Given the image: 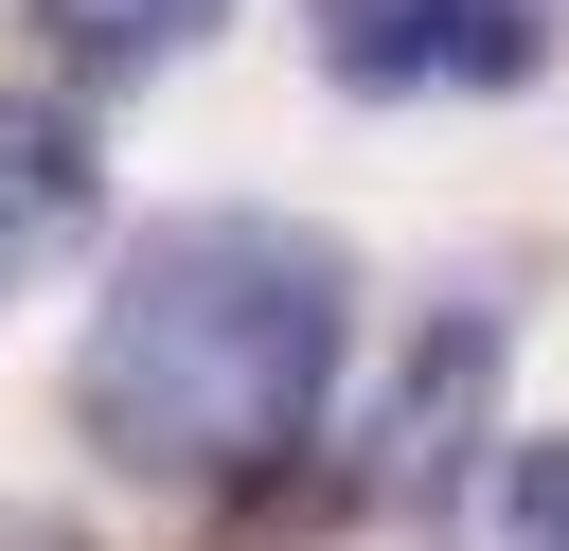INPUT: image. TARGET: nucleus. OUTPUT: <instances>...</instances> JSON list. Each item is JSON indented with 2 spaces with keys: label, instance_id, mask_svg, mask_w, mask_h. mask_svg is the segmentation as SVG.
Listing matches in <instances>:
<instances>
[{
  "label": "nucleus",
  "instance_id": "nucleus-1",
  "mask_svg": "<svg viewBox=\"0 0 569 551\" xmlns=\"http://www.w3.org/2000/svg\"><path fill=\"white\" fill-rule=\"evenodd\" d=\"M338 355H356V267L338 231L302 213H142L107 302H89V355H71V427L124 462V480H267L320 444L338 409Z\"/></svg>",
  "mask_w": 569,
  "mask_h": 551
},
{
  "label": "nucleus",
  "instance_id": "nucleus-2",
  "mask_svg": "<svg viewBox=\"0 0 569 551\" xmlns=\"http://www.w3.org/2000/svg\"><path fill=\"white\" fill-rule=\"evenodd\" d=\"M480 391H498V320H480V302H445V320L409 338V373L373 391L356 480H373L391 515H445V498H462V462H480Z\"/></svg>",
  "mask_w": 569,
  "mask_h": 551
},
{
  "label": "nucleus",
  "instance_id": "nucleus-3",
  "mask_svg": "<svg viewBox=\"0 0 569 551\" xmlns=\"http://www.w3.org/2000/svg\"><path fill=\"white\" fill-rule=\"evenodd\" d=\"M462 551H569V427L480 444V480H462Z\"/></svg>",
  "mask_w": 569,
  "mask_h": 551
},
{
  "label": "nucleus",
  "instance_id": "nucleus-4",
  "mask_svg": "<svg viewBox=\"0 0 569 551\" xmlns=\"http://www.w3.org/2000/svg\"><path fill=\"white\" fill-rule=\"evenodd\" d=\"M231 0H36V36L89 71V89H124V71H160V53H196Z\"/></svg>",
  "mask_w": 569,
  "mask_h": 551
},
{
  "label": "nucleus",
  "instance_id": "nucleus-5",
  "mask_svg": "<svg viewBox=\"0 0 569 551\" xmlns=\"http://www.w3.org/2000/svg\"><path fill=\"white\" fill-rule=\"evenodd\" d=\"M551 71V0H427V89H533Z\"/></svg>",
  "mask_w": 569,
  "mask_h": 551
},
{
  "label": "nucleus",
  "instance_id": "nucleus-6",
  "mask_svg": "<svg viewBox=\"0 0 569 551\" xmlns=\"http://www.w3.org/2000/svg\"><path fill=\"white\" fill-rule=\"evenodd\" d=\"M89 213V142L53 124V107H0V231L36 249V231H71Z\"/></svg>",
  "mask_w": 569,
  "mask_h": 551
},
{
  "label": "nucleus",
  "instance_id": "nucleus-7",
  "mask_svg": "<svg viewBox=\"0 0 569 551\" xmlns=\"http://www.w3.org/2000/svg\"><path fill=\"white\" fill-rule=\"evenodd\" d=\"M338 89H427V0H302Z\"/></svg>",
  "mask_w": 569,
  "mask_h": 551
},
{
  "label": "nucleus",
  "instance_id": "nucleus-8",
  "mask_svg": "<svg viewBox=\"0 0 569 551\" xmlns=\"http://www.w3.org/2000/svg\"><path fill=\"white\" fill-rule=\"evenodd\" d=\"M0 551H89V533L71 515H0Z\"/></svg>",
  "mask_w": 569,
  "mask_h": 551
},
{
  "label": "nucleus",
  "instance_id": "nucleus-9",
  "mask_svg": "<svg viewBox=\"0 0 569 551\" xmlns=\"http://www.w3.org/2000/svg\"><path fill=\"white\" fill-rule=\"evenodd\" d=\"M0 267H18V231H0Z\"/></svg>",
  "mask_w": 569,
  "mask_h": 551
}]
</instances>
